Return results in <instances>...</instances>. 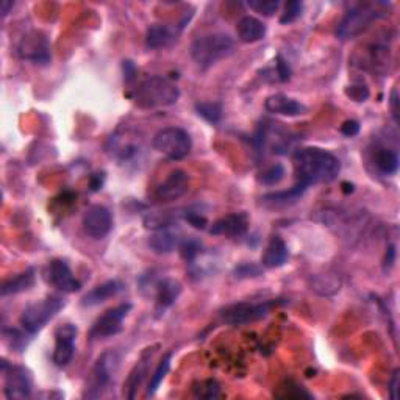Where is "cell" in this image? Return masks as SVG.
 <instances>
[{
  "instance_id": "cell-45",
  "label": "cell",
  "mask_w": 400,
  "mask_h": 400,
  "mask_svg": "<svg viewBox=\"0 0 400 400\" xmlns=\"http://www.w3.org/2000/svg\"><path fill=\"white\" fill-rule=\"evenodd\" d=\"M389 104H391V108H393V118L399 124V96H397V89H393V93H391Z\"/></svg>"
},
{
  "instance_id": "cell-43",
  "label": "cell",
  "mask_w": 400,
  "mask_h": 400,
  "mask_svg": "<svg viewBox=\"0 0 400 400\" xmlns=\"http://www.w3.org/2000/svg\"><path fill=\"white\" fill-rule=\"evenodd\" d=\"M399 385H400V371L396 369L393 377L389 380V396L393 400L399 399Z\"/></svg>"
},
{
  "instance_id": "cell-47",
  "label": "cell",
  "mask_w": 400,
  "mask_h": 400,
  "mask_svg": "<svg viewBox=\"0 0 400 400\" xmlns=\"http://www.w3.org/2000/svg\"><path fill=\"white\" fill-rule=\"evenodd\" d=\"M14 6V2H10V0H4L2 4H0V13H2V16L5 18V16L10 13L11 8Z\"/></svg>"
},
{
  "instance_id": "cell-19",
  "label": "cell",
  "mask_w": 400,
  "mask_h": 400,
  "mask_svg": "<svg viewBox=\"0 0 400 400\" xmlns=\"http://www.w3.org/2000/svg\"><path fill=\"white\" fill-rule=\"evenodd\" d=\"M264 108L272 114L288 116V118H296L306 113V106L297 102L296 99H291L285 94H274L266 99Z\"/></svg>"
},
{
  "instance_id": "cell-24",
  "label": "cell",
  "mask_w": 400,
  "mask_h": 400,
  "mask_svg": "<svg viewBox=\"0 0 400 400\" xmlns=\"http://www.w3.org/2000/svg\"><path fill=\"white\" fill-rule=\"evenodd\" d=\"M236 33L239 41H243L246 44L256 43L266 36V25L254 18V16H244L236 25Z\"/></svg>"
},
{
  "instance_id": "cell-9",
  "label": "cell",
  "mask_w": 400,
  "mask_h": 400,
  "mask_svg": "<svg viewBox=\"0 0 400 400\" xmlns=\"http://www.w3.org/2000/svg\"><path fill=\"white\" fill-rule=\"evenodd\" d=\"M274 305L277 302H261V304H250L241 302L225 308L222 311V321L229 325H246L250 322L260 321L271 313Z\"/></svg>"
},
{
  "instance_id": "cell-2",
  "label": "cell",
  "mask_w": 400,
  "mask_h": 400,
  "mask_svg": "<svg viewBox=\"0 0 400 400\" xmlns=\"http://www.w3.org/2000/svg\"><path fill=\"white\" fill-rule=\"evenodd\" d=\"M180 99L179 86L169 79L150 77L144 80L133 93V102L141 110H155V108H164L177 104Z\"/></svg>"
},
{
  "instance_id": "cell-4",
  "label": "cell",
  "mask_w": 400,
  "mask_h": 400,
  "mask_svg": "<svg viewBox=\"0 0 400 400\" xmlns=\"http://www.w3.org/2000/svg\"><path fill=\"white\" fill-rule=\"evenodd\" d=\"M64 305V299L60 296H47L39 302L29 305L22 311L19 319L22 329L29 335H36L63 310Z\"/></svg>"
},
{
  "instance_id": "cell-23",
  "label": "cell",
  "mask_w": 400,
  "mask_h": 400,
  "mask_svg": "<svg viewBox=\"0 0 400 400\" xmlns=\"http://www.w3.org/2000/svg\"><path fill=\"white\" fill-rule=\"evenodd\" d=\"M180 243H181V238L177 235V233L169 231L168 229L155 231L147 241L150 250L156 255H168L174 252L175 249L180 247Z\"/></svg>"
},
{
  "instance_id": "cell-16",
  "label": "cell",
  "mask_w": 400,
  "mask_h": 400,
  "mask_svg": "<svg viewBox=\"0 0 400 400\" xmlns=\"http://www.w3.org/2000/svg\"><path fill=\"white\" fill-rule=\"evenodd\" d=\"M249 230V218L246 213H233L216 221L210 233L216 236H227V238H243Z\"/></svg>"
},
{
  "instance_id": "cell-48",
  "label": "cell",
  "mask_w": 400,
  "mask_h": 400,
  "mask_svg": "<svg viewBox=\"0 0 400 400\" xmlns=\"http://www.w3.org/2000/svg\"><path fill=\"white\" fill-rule=\"evenodd\" d=\"M321 286H322V285H321V283H319V280H318V279H316V280H314V283H313V289L316 291V289H318V288H321ZM325 286H330V288H331L333 291H338V289H339V283H338V281H333V283H325Z\"/></svg>"
},
{
  "instance_id": "cell-5",
  "label": "cell",
  "mask_w": 400,
  "mask_h": 400,
  "mask_svg": "<svg viewBox=\"0 0 400 400\" xmlns=\"http://www.w3.org/2000/svg\"><path fill=\"white\" fill-rule=\"evenodd\" d=\"M380 5L361 4L352 8V10H349L344 14V18L338 24L336 35L341 39H350L361 35L363 31H366L371 27L372 22L379 21L380 18L385 16V11L380 10Z\"/></svg>"
},
{
  "instance_id": "cell-26",
  "label": "cell",
  "mask_w": 400,
  "mask_h": 400,
  "mask_svg": "<svg viewBox=\"0 0 400 400\" xmlns=\"http://www.w3.org/2000/svg\"><path fill=\"white\" fill-rule=\"evenodd\" d=\"M35 269H27L18 275H14L13 279L4 281L2 288H0V293L2 296H13V294H19L24 293V291H29L33 285H35L36 275H35Z\"/></svg>"
},
{
  "instance_id": "cell-33",
  "label": "cell",
  "mask_w": 400,
  "mask_h": 400,
  "mask_svg": "<svg viewBox=\"0 0 400 400\" xmlns=\"http://www.w3.org/2000/svg\"><path fill=\"white\" fill-rule=\"evenodd\" d=\"M285 166L283 164H272L269 166L268 169H264L261 174H260V177H258V180H260V183H263V185L266 186H274V185H279V183L285 179Z\"/></svg>"
},
{
  "instance_id": "cell-14",
  "label": "cell",
  "mask_w": 400,
  "mask_h": 400,
  "mask_svg": "<svg viewBox=\"0 0 400 400\" xmlns=\"http://www.w3.org/2000/svg\"><path fill=\"white\" fill-rule=\"evenodd\" d=\"M77 327L74 324L60 325L55 330V349L52 360L58 368H66L75 355V338H77Z\"/></svg>"
},
{
  "instance_id": "cell-27",
  "label": "cell",
  "mask_w": 400,
  "mask_h": 400,
  "mask_svg": "<svg viewBox=\"0 0 400 400\" xmlns=\"http://www.w3.org/2000/svg\"><path fill=\"white\" fill-rule=\"evenodd\" d=\"M306 188L304 185H297L288 191H279V193H271L261 197V202L268 206H286L293 205L297 200L304 196Z\"/></svg>"
},
{
  "instance_id": "cell-22",
  "label": "cell",
  "mask_w": 400,
  "mask_h": 400,
  "mask_svg": "<svg viewBox=\"0 0 400 400\" xmlns=\"http://www.w3.org/2000/svg\"><path fill=\"white\" fill-rule=\"evenodd\" d=\"M124 285L119 280H108L102 285L96 286L94 289H91L89 293L83 297L81 305L83 306H96L106 302L108 299H111L114 296H118L122 291Z\"/></svg>"
},
{
  "instance_id": "cell-6",
  "label": "cell",
  "mask_w": 400,
  "mask_h": 400,
  "mask_svg": "<svg viewBox=\"0 0 400 400\" xmlns=\"http://www.w3.org/2000/svg\"><path fill=\"white\" fill-rule=\"evenodd\" d=\"M119 366L118 354L113 350H106L97 358L93 369L89 372V377L86 380V388L83 397L85 399H99L102 397L105 391L110 386V383L114 377L116 371Z\"/></svg>"
},
{
  "instance_id": "cell-7",
  "label": "cell",
  "mask_w": 400,
  "mask_h": 400,
  "mask_svg": "<svg viewBox=\"0 0 400 400\" xmlns=\"http://www.w3.org/2000/svg\"><path fill=\"white\" fill-rule=\"evenodd\" d=\"M152 146L169 160L179 161L188 156L193 149L189 133L180 127H166L158 130L152 139Z\"/></svg>"
},
{
  "instance_id": "cell-32",
  "label": "cell",
  "mask_w": 400,
  "mask_h": 400,
  "mask_svg": "<svg viewBox=\"0 0 400 400\" xmlns=\"http://www.w3.org/2000/svg\"><path fill=\"white\" fill-rule=\"evenodd\" d=\"M219 393H221V385L214 379L197 381L193 386V394L197 399H206V400L218 399Z\"/></svg>"
},
{
  "instance_id": "cell-12",
  "label": "cell",
  "mask_w": 400,
  "mask_h": 400,
  "mask_svg": "<svg viewBox=\"0 0 400 400\" xmlns=\"http://www.w3.org/2000/svg\"><path fill=\"white\" fill-rule=\"evenodd\" d=\"M188 188L189 175L185 171L175 169L155 188L152 197L158 204L174 202V200L185 196L188 193Z\"/></svg>"
},
{
  "instance_id": "cell-42",
  "label": "cell",
  "mask_w": 400,
  "mask_h": 400,
  "mask_svg": "<svg viewBox=\"0 0 400 400\" xmlns=\"http://www.w3.org/2000/svg\"><path fill=\"white\" fill-rule=\"evenodd\" d=\"M277 74L281 81H288L291 79L289 64L286 63V60H283L281 56H277Z\"/></svg>"
},
{
  "instance_id": "cell-1",
  "label": "cell",
  "mask_w": 400,
  "mask_h": 400,
  "mask_svg": "<svg viewBox=\"0 0 400 400\" xmlns=\"http://www.w3.org/2000/svg\"><path fill=\"white\" fill-rule=\"evenodd\" d=\"M294 175L305 188L336 180L341 171L338 158L321 147H302L293 155Z\"/></svg>"
},
{
  "instance_id": "cell-44",
  "label": "cell",
  "mask_w": 400,
  "mask_h": 400,
  "mask_svg": "<svg viewBox=\"0 0 400 400\" xmlns=\"http://www.w3.org/2000/svg\"><path fill=\"white\" fill-rule=\"evenodd\" d=\"M394 261H396V247H394V246H389V247L386 249L385 260H383V266H385V271L393 268Z\"/></svg>"
},
{
  "instance_id": "cell-29",
  "label": "cell",
  "mask_w": 400,
  "mask_h": 400,
  "mask_svg": "<svg viewBox=\"0 0 400 400\" xmlns=\"http://www.w3.org/2000/svg\"><path fill=\"white\" fill-rule=\"evenodd\" d=\"M171 361H172V352L166 354V355L161 358V361L158 363L155 372L152 374V377H150L146 397H152V396L156 393V389L160 388L161 381H163L164 377H166V374H168L169 369H171Z\"/></svg>"
},
{
  "instance_id": "cell-25",
  "label": "cell",
  "mask_w": 400,
  "mask_h": 400,
  "mask_svg": "<svg viewBox=\"0 0 400 400\" xmlns=\"http://www.w3.org/2000/svg\"><path fill=\"white\" fill-rule=\"evenodd\" d=\"M372 163L381 175H394L399 171V155L396 150L377 146L372 152Z\"/></svg>"
},
{
  "instance_id": "cell-34",
  "label": "cell",
  "mask_w": 400,
  "mask_h": 400,
  "mask_svg": "<svg viewBox=\"0 0 400 400\" xmlns=\"http://www.w3.org/2000/svg\"><path fill=\"white\" fill-rule=\"evenodd\" d=\"M279 0H250L247 6L250 10L260 13L263 16H274L280 8Z\"/></svg>"
},
{
  "instance_id": "cell-37",
  "label": "cell",
  "mask_w": 400,
  "mask_h": 400,
  "mask_svg": "<svg viewBox=\"0 0 400 400\" xmlns=\"http://www.w3.org/2000/svg\"><path fill=\"white\" fill-rule=\"evenodd\" d=\"M181 256L185 258L186 263H193L200 254V243L196 239H185L180 243Z\"/></svg>"
},
{
  "instance_id": "cell-39",
  "label": "cell",
  "mask_w": 400,
  "mask_h": 400,
  "mask_svg": "<svg viewBox=\"0 0 400 400\" xmlns=\"http://www.w3.org/2000/svg\"><path fill=\"white\" fill-rule=\"evenodd\" d=\"M261 274V269L258 268L255 264H250V263H244L238 266L235 269V277L236 279H249V277H258V275Z\"/></svg>"
},
{
  "instance_id": "cell-41",
  "label": "cell",
  "mask_w": 400,
  "mask_h": 400,
  "mask_svg": "<svg viewBox=\"0 0 400 400\" xmlns=\"http://www.w3.org/2000/svg\"><path fill=\"white\" fill-rule=\"evenodd\" d=\"M339 131L347 138H354V136L358 135V133H360V122L352 121V119L346 121L343 125H341Z\"/></svg>"
},
{
  "instance_id": "cell-30",
  "label": "cell",
  "mask_w": 400,
  "mask_h": 400,
  "mask_svg": "<svg viewBox=\"0 0 400 400\" xmlns=\"http://www.w3.org/2000/svg\"><path fill=\"white\" fill-rule=\"evenodd\" d=\"M196 111L200 118L213 125L219 124L222 119V105L218 102H197Z\"/></svg>"
},
{
  "instance_id": "cell-18",
  "label": "cell",
  "mask_w": 400,
  "mask_h": 400,
  "mask_svg": "<svg viewBox=\"0 0 400 400\" xmlns=\"http://www.w3.org/2000/svg\"><path fill=\"white\" fill-rule=\"evenodd\" d=\"M155 349L156 347L146 349L143 355H141L139 361L133 366V369L130 371L127 380H125V383H124V396L127 399H135L136 391L141 386V383H143L146 374L149 371V363H150V360H152Z\"/></svg>"
},
{
  "instance_id": "cell-20",
  "label": "cell",
  "mask_w": 400,
  "mask_h": 400,
  "mask_svg": "<svg viewBox=\"0 0 400 400\" xmlns=\"http://www.w3.org/2000/svg\"><path fill=\"white\" fill-rule=\"evenodd\" d=\"M181 294V283L174 279H164L156 286V299H155V313L161 316L171 308L175 300Z\"/></svg>"
},
{
  "instance_id": "cell-36",
  "label": "cell",
  "mask_w": 400,
  "mask_h": 400,
  "mask_svg": "<svg viewBox=\"0 0 400 400\" xmlns=\"http://www.w3.org/2000/svg\"><path fill=\"white\" fill-rule=\"evenodd\" d=\"M280 393H277L275 396L277 397H283V399H289V397H311L310 393H306V391L302 388V386H299L297 383L294 381H285V385H281L280 388Z\"/></svg>"
},
{
  "instance_id": "cell-21",
  "label": "cell",
  "mask_w": 400,
  "mask_h": 400,
  "mask_svg": "<svg viewBox=\"0 0 400 400\" xmlns=\"http://www.w3.org/2000/svg\"><path fill=\"white\" fill-rule=\"evenodd\" d=\"M288 246L285 241L280 236H272L263 252L261 266L266 269L281 268L288 261Z\"/></svg>"
},
{
  "instance_id": "cell-3",
  "label": "cell",
  "mask_w": 400,
  "mask_h": 400,
  "mask_svg": "<svg viewBox=\"0 0 400 400\" xmlns=\"http://www.w3.org/2000/svg\"><path fill=\"white\" fill-rule=\"evenodd\" d=\"M235 50V41L225 33H211L194 39L191 44V58L200 68H210L218 61L227 58Z\"/></svg>"
},
{
  "instance_id": "cell-46",
  "label": "cell",
  "mask_w": 400,
  "mask_h": 400,
  "mask_svg": "<svg viewBox=\"0 0 400 400\" xmlns=\"http://www.w3.org/2000/svg\"><path fill=\"white\" fill-rule=\"evenodd\" d=\"M124 74H125V77H127V80H131L133 77H135L136 69L131 61H124Z\"/></svg>"
},
{
  "instance_id": "cell-40",
  "label": "cell",
  "mask_w": 400,
  "mask_h": 400,
  "mask_svg": "<svg viewBox=\"0 0 400 400\" xmlns=\"http://www.w3.org/2000/svg\"><path fill=\"white\" fill-rule=\"evenodd\" d=\"M185 219H186L191 225H193L194 229H199V230H204V229L206 227V224H208L205 216H202V214L197 213V211H186Z\"/></svg>"
},
{
  "instance_id": "cell-28",
  "label": "cell",
  "mask_w": 400,
  "mask_h": 400,
  "mask_svg": "<svg viewBox=\"0 0 400 400\" xmlns=\"http://www.w3.org/2000/svg\"><path fill=\"white\" fill-rule=\"evenodd\" d=\"M174 39L172 31L163 24H154L152 27H149L146 35V44L149 49H161L171 44Z\"/></svg>"
},
{
  "instance_id": "cell-13",
  "label": "cell",
  "mask_w": 400,
  "mask_h": 400,
  "mask_svg": "<svg viewBox=\"0 0 400 400\" xmlns=\"http://www.w3.org/2000/svg\"><path fill=\"white\" fill-rule=\"evenodd\" d=\"M83 231L93 239H104L113 229V218L104 205H93L83 214Z\"/></svg>"
},
{
  "instance_id": "cell-35",
  "label": "cell",
  "mask_w": 400,
  "mask_h": 400,
  "mask_svg": "<svg viewBox=\"0 0 400 400\" xmlns=\"http://www.w3.org/2000/svg\"><path fill=\"white\" fill-rule=\"evenodd\" d=\"M302 11H304V4L302 2H299V0L288 2L285 5V11L281 13L280 24L288 25V24L296 22L300 18V16H302Z\"/></svg>"
},
{
  "instance_id": "cell-17",
  "label": "cell",
  "mask_w": 400,
  "mask_h": 400,
  "mask_svg": "<svg viewBox=\"0 0 400 400\" xmlns=\"http://www.w3.org/2000/svg\"><path fill=\"white\" fill-rule=\"evenodd\" d=\"M139 138L136 135H130V130H127L124 135H114L110 139V154L119 160L121 163L130 161L136 158L139 154Z\"/></svg>"
},
{
  "instance_id": "cell-11",
  "label": "cell",
  "mask_w": 400,
  "mask_h": 400,
  "mask_svg": "<svg viewBox=\"0 0 400 400\" xmlns=\"http://www.w3.org/2000/svg\"><path fill=\"white\" fill-rule=\"evenodd\" d=\"M131 310V304H121L114 308L106 310L100 318L94 322L91 329V338L104 339L118 335L124 327V321Z\"/></svg>"
},
{
  "instance_id": "cell-31",
  "label": "cell",
  "mask_w": 400,
  "mask_h": 400,
  "mask_svg": "<svg viewBox=\"0 0 400 400\" xmlns=\"http://www.w3.org/2000/svg\"><path fill=\"white\" fill-rule=\"evenodd\" d=\"M175 218L177 216L174 214V211H161V213H154V214H149L144 218V225L146 229L150 230H164V229H169L171 225L174 224Z\"/></svg>"
},
{
  "instance_id": "cell-15",
  "label": "cell",
  "mask_w": 400,
  "mask_h": 400,
  "mask_svg": "<svg viewBox=\"0 0 400 400\" xmlns=\"http://www.w3.org/2000/svg\"><path fill=\"white\" fill-rule=\"evenodd\" d=\"M47 279L52 285L63 293H77L81 283L75 279L69 264L63 260H52L47 266Z\"/></svg>"
},
{
  "instance_id": "cell-8",
  "label": "cell",
  "mask_w": 400,
  "mask_h": 400,
  "mask_svg": "<svg viewBox=\"0 0 400 400\" xmlns=\"http://www.w3.org/2000/svg\"><path fill=\"white\" fill-rule=\"evenodd\" d=\"M18 55L25 61L46 66L52 60L49 38L43 31L33 30L24 35L18 44Z\"/></svg>"
},
{
  "instance_id": "cell-10",
  "label": "cell",
  "mask_w": 400,
  "mask_h": 400,
  "mask_svg": "<svg viewBox=\"0 0 400 400\" xmlns=\"http://www.w3.org/2000/svg\"><path fill=\"white\" fill-rule=\"evenodd\" d=\"M2 374L5 377L4 391L5 397L10 400H24L31 396V377L29 369L24 366L8 364L2 361Z\"/></svg>"
},
{
  "instance_id": "cell-38",
  "label": "cell",
  "mask_w": 400,
  "mask_h": 400,
  "mask_svg": "<svg viewBox=\"0 0 400 400\" xmlns=\"http://www.w3.org/2000/svg\"><path fill=\"white\" fill-rule=\"evenodd\" d=\"M346 96L355 100V102H366V100L369 99L371 93H369V88L366 85H352L346 88Z\"/></svg>"
}]
</instances>
